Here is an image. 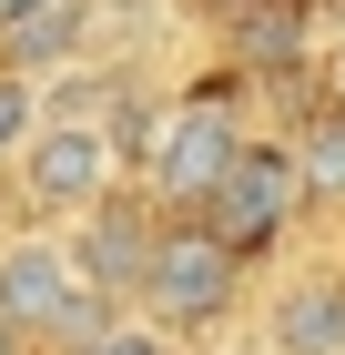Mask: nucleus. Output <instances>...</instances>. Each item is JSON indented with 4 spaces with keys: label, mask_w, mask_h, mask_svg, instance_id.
Here are the masks:
<instances>
[{
    "label": "nucleus",
    "mask_w": 345,
    "mask_h": 355,
    "mask_svg": "<svg viewBox=\"0 0 345 355\" xmlns=\"http://www.w3.org/2000/svg\"><path fill=\"white\" fill-rule=\"evenodd\" d=\"M71 355H173V335L142 325V315H102V325H81Z\"/></svg>",
    "instance_id": "9d476101"
},
{
    "label": "nucleus",
    "mask_w": 345,
    "mask_h": 355,
    "mask_svg": "<svg viewBox=\"0 0 345 355\" xmlns=\"http://www.w3.org/2000/svg\"><path fill=\"white\" fill-rule=\"evenodd\" d=\"M285 163H294V193L305 203H345V102H325L305 122V142H285Z\"/></svg>",
    "instance_id": "1a4fd4ad"
},
{
    "label": "nucleus",
    "mask_w": 345,
    "mask_h": 355,
    "mask_svg": "<svg viewBox=\"0 0 345 355\" xmlns=\"http://www.w3.org/2000/svg\"><path fill=\"white\" fill-rule=\"evenodd\" d=\"M31 112H41V82H21V71H0V163L31 142Z\"/></svg>",
    "instance_id": "9b49d317"
},
{
    "label": "nucleus",
    "mask_w": 345,
    "mask_h": 355,
    "mask_svg": "<svg viewBox=\"0 0 345 355\" xmlns=\"http://www.w3.org/2000/svg\"><path fill=\"white\" fill-rule=\"evenodd\" d=\"M21 10H41V0H0V31H10V21H21Z\"/></svg>",
    "instance_id": "f8f14e48"
},
{
    "label": "nucleus",
    "mask_w": 345,
    "mask_h": 355,
    "mask_svg": "<svg viewBox=\"0 0 345 355\" xmlns=\"http://www.w3.org/2000/svg\"><path fill=\"white\" fill-rule=\"evenodd\" d=\"M21 163V193H31V214L41 223H71V214H92L112 183H122V142L102 132V122H31V142L10 153Z\"/></svg>",
    "instance_id": "20e7f679"
},
{
    "label": "nucleus",
    "mask_w": 345,
    "mask_h": 355,
    "mask_svg": "<svg viewBox=\"0 0 345 355\" xmlns=\"http://www.w3.org/2000/svg\"><path fill=\"white\" fill-rule=\"evenodd\" d=\"M234 153H244V112L234 102H173L153 122V142H142V203L162 223H193V203L234 173Z\"/></svg>",
    "instance_id": "7ed1b4c3"
},
{
    "label": "nucleus",
    "mask_w": 345,
    "mask_h": 355,
    "mask_svg": "<svg viewBox=\"0 0 345 355\" xmlns=\"http://www.w3.org/2000/svg\"><path fill=\"white\" fill-rule=\"evenodd\" d=\"M81 51H92V0H41V10H21L0 31V71H21V82H51Z\"/></svg>",
    "instance_id": "6e6552de"
},
{
    "label": "nucleus",
    "mask_w": 345,
    "mask_h": 355,
    "mask_svg": "<svg viewBox=\"0 0 345 355\" xmlns=\"http://www.w3.org/2000/svg\"><path fill=\"white\" fill-rule=\"evenodd\" d=\"M112 304L81 284L71 244H61L51 223L41 234H0V325L21 335V345H71L81 325H102Z\"/></svg>",
    "instance_id": "f03ea898"
},
{
    "label": "nucleus",
    "mask_w": 345,
    "mask_h": 355,
    "mask_svg": "<svg viewBox=\"0 0 345 355\" xmlns=\"http://www.w3.org/2000/svg\"><path fill=\"white\" fill-rule=\"evenodd\" d=\"M153 234H162V214L142 203V193H122V183H112L92 214H71V223H61V244H71L81 284H92L102 304H133L142 264H153Z\"/></svg>",
    "instance_id": "423d86ee"
},
{
    "label": "nucleus",
    "mask_w": 345,
    "mask_h": 355,
    "mask_svg": "<svg viewBox=\"0 0 345 355\" xmlns=\"http://www.w3.org/2000/svg\"><path fill=\"white\" fill-rule=\"evenodd\" d=\"M133 304H142V325H162L173 345H183V335H213L244 304V254H224L203 223H162V234H153V264H142V284H133Z\"/></svg>",
    "instance_id": "f257e3e1"
},
{
    "label": "nucleus",
    "mask_w": 345,
    "mask_h": 355,
    "mask_svg": "<svg viewBox=\"0 0 345 355\" xmlns=\"http://www.w3.org/2000/svg\"><path fill=\"white\" fill-rule=\"evenodd\" d=\"M294 214H305V193H294V163H285V153H264V142H244V153H234V173H224V183L193 203V223H203L224 254H264Z\"/></svg>",
    "instance_id": "39448f33"
},
{
    "label": "nucleus",
    "mask_w": 345,
    "mask_h": 355,
    "mask_svg": "<svg viewBox=\"0 0 345 355\" xmlns=\"http://www.w3.org/2000/svg\"><path fill=\"white\" fill-rule=\"evenodd\" d=\"M335 82H345V61H335Z\"/></svg>",
    "instance_id": "ddd939ff"
},
{
    "label": "nucleus",
    "mask_w": 345,
    "mask_h": 355,
    "mask_svg": "<svg viewBox=\"0 0 345 355\" xmlns=\"http://www.w3.org/2000/svg\"><path fill=\"white\" fill-rule=\"evenodd\" d=\"M264 355H345V274H294L264 315Z\"/></svg>",
    "instance_id": "0eeeda50"
}]
</instances>
